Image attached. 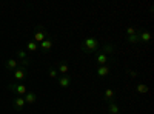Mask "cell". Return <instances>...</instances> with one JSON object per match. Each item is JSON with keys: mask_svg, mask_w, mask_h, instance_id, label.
<instances>
[{"mask_svg": "<svg viewBox=\"0 0 154 114\" xmlns=\"http://www.w3.org/2000/svg\"><path fill=\"white\" fill-rule=\"evenodd\" d=\"M80 49L85 54H93V53H97L100 49V45H99L97 39H94V37H86V39L80 43Z\"/></svg>", "mask_w": 154, "mask_h": 114, "instance_id": "cell-1", "label": "cell"}, {"mask_svg": "<svg viewBox=\"0 0 154 114\" xmlns=\"http://www.w3.org/2000/svg\"><path fill=\"white\" fill-rule=\"evenodd\" d=\"M8 90L11 91V93H14L16 96H25L28 93V86L25 85L23 82H12V83H9L8 85Z\"/></svg>", "mask_w": 154, "mask_h": 114, "instance_id": "cell-2", "label": "cell"}, {"mask_svg": "<svg viewBox=\"0 0 154 114\" xmlns=\"http://www.w3.org/2000/svg\"><path fill=\"white\" fill-rule=\"evenodd\" d=\"M45 39H48V31L43 28V26H38L37 29H35V32H34V42L38 45V43H42Z\"/></svg>", "mask_w": 154, "mask_h": 114, "instance_id": "cell-3", "label": "cell"}, {"mask_svg": "<svg viewBox=\"0 0 154 114\" xmlns=\"http://www.w3.org/2000/svg\"><path fill=\"white\" fill-rule=\"evenodd\" d=\"M16 56H17L19 62H22V66L26 68V66L29 65V57H28V54H26V51H25V49H17Z\"/></svg>", "mask_w": 154, "mask_h": 114, "instance_id": "cell-4", "label": "cell"}, {"mask_svg": "<svg viewBox=\"0 0 154 114\" xmlns=\"http://www.w3.org/2000/svg\"><path fill=\"white\" fill-rule=\"evenodd\" d=\"M12 72H14V79H16L17 82L25 80V79H26V75H28V74H26V68H25V66H19V68H16Z\"/></svg>", "mask_w": 154, "mask_h": 114, "instance_id": "cell-5", "label": "cell"}, {"mask_svg": "<svg viewBox=\"0 0 154 114\" xmlns=\"http://www.w3.org/2000/svg\"><path fill=\"white\" fill-rule=\"evenodd\" d=\"M53 46H54V40L51 39V37H48V39H45L42 43H38V48L42 49L43 53H49L51 49H53Z\"/></svg>", "mask_w": 154, "mask_h": 114, "instance_id": "cell-6", "label": "cell"}, {"mask_svg": "<svg viewBox=\"0 0 154 114\" xmlns=\"http://www.w3.org/2000/svg\"><path fill=\"white\" fill-rule=\"evenodd\" d=\"M96 62L99 66H103V65H109V57L106 54H103L102 51H97L96 53Z\"/></svg>", "mask_w": 154, "mask_h": 114, "instance_id": "cell-7", "label": "cell"}, {"mask_svg": "<svg viewBox=\"0 0 154 114\" xmlns=\"http://www.w3.org/2000/svg\"><path fill=\"white\" fill-rule=\"evenodd\" d=\"M111 72V68H109V65H103V66H97V69H96V75L99 79H105V77H108V74Z\"/></svg>", "mask_w": 154, "mask_h": 114, "instance_id": "cell-8", "label": "cell"}, {"mask_svg": "<svg viewBox=\"0 0 154 114\" xmlns=\"http://www.w3.org/2000/svg\"><path fill=\"white\" fill-rule=\"evenodd\" d=\"M151 40H152V35H151V32H149V31H146V29L139 31V42H140V43L148 45Z\"/></svg>", "mask_w": 154, "mask_h": 114, "instance_id": "cell-9", "label": "cell"}, {"mask_svg": "<svg viewBox=\"0 0 154 114\" xmlns=\"http://www.w3.org/2000/svg\"><path fill=\"white\" fill-rule=\"evenodd\" d=\"M57 82H59V86H62V88H69L72 80H71V75L69 74H65V75H59Z\"/></svg>", "mask_w": 154, "mask_h": 114, "instance_id": "cell-10", "label": "cell"}, {"mask_svg": "<svg viewBox=\"0 0 154 114\" xmlns=\"http://www.w3.org/2000/svg\"><path fill=\"white\" fill-rule=\"evenodd\" d=\"M12 106H14L16 109L22 111L25 106H26V102H25V99L22 96H16L14 99H12Z\"/></svg>", "mask_w": 154, "mask_h": 114, "instance_id": "cell-11", "label": "cell"}, {"mask_svg": "<svg viewBox=\"0 0 154 114\" xmlns=\"http://www.w3.org/2000/svg\"><path fill=\"white\" fill-rule=\"evenodd\" d=\"M99 51H102L103 54H106V56L109 57V56H112V54L116 53V45H114V43H105L103 46L99 49Z\"/></svg>", "mask_w": 154, "mask_h": 114, "instance_id": "cell-12", "label": "cell"}, {"mask_svg": "<svg viewBox=\"0 0 154 114\" xmlns=\"http://www.w3.org/2000/svg\"><path fill=\"white\" fill-rule=\"evenodd\" d=\"M23 99H25V102H26V105H34L37 102V94L34 91H28L23 96Z\"/></svg>", "mask_w": 154, "mask_h": 114, "instance_id": "cell-13", "label": "cell"}, {"mask_svg": "<svg viewBox=\"0 0 154 114\" xmlns=\"http://www.w3.org/2000/svg\"><path fill=\"white\" fill-rule=\"evenodd\" d=\"M106 111H108V114H120V106L116 100H112V102H108V109Z\"/></svg>", "mask_w": 154, "mask_h": 114, "instance_id": "cell-14", "label": "cell"}, {"mask_svg": "<svg viewBox=\"0 0 154 114\" xmlns=\"http://www.w3.org/2000/svg\"><path fill=\"white\" fill-rule=\"evenodd\" d=\"M103 100L108 103V102H112V100H116V91L111 90V88H106L105 93H103Z\"/></svg>", "mask_w": 154, "mask_h": 114, "instance_id": "cell-15", "label": "cell"}, {"mask_svg": "<svg viewBox=\"0 0 154 114\" xmlns=\"http://www.w3.org/2000/svg\"><path fill=\"white\" fill-rule=\"evenodd\" d=\"M56 69H57V72H59L60 75L68 74V72H69V65H68V62H60L59 66H57Z\"/></svg>", "mask_w": 154, "mask_h": 114, "instance_id": "cell-16", "label": "cell"}, {"mask_svg": "<svg viewBox=\"0 0 154 114\" xmlns=\"http://www.w3.org/2000/svg\"><path fill=\"white\" fill-rule=\"evenodd\" d=\"M5 68L8 71H14L16 68H19V60L17 59H9L5 62Z\"/></svg>", "mask_w": 154, "mask_h": 114, "instance_id": "cell-17", "label": "cell"}, {"mask_svg": "<svg viewBox=\"0 0 154 114\" xmlns=\"http://www.w3.org/2000/svg\"><path fill=\"white\" fill-rule=\"evenodd\" d=\"M136 91L139 94H148L149 93V86L145 85V83H139V85H136Z\"/></svg>", "mask_w": 154, "mask_h": 114, "instance_id": "cell-18", "label": "cell"}, {"mask_svg": "<svg viewBox=\"0 0 154 114\" xmlns=\"http://www.w3.org/2000/svg\"><path fill=\"white\" fill-rule=\"evenodd\" d=\"M125 40H126L128 43H131V45H137V43H140V42H139V32L134 34V35H128V37H125Z\"/></svg>", "mask_w": 154, "mask_h": 114, "instance_id": "cell-19", "label": "cell"}, {"mask_svg": "<svg viewBox=\"0 0 154 114\" xmlns=\"http://www.w3.org/2000/svg\"><path fill=\"white\" fill-rule=\"evenodd\" d=\"M26 49H28V51H31V53H34V51H37V49H38V45L34 40H29L26 43Z\"/></svg>", "mask_w": 154, "mask_h": 114, "instance_id": "cell-20", "label": "cell"}, {"mask_svg": "<svg viewBox=\"0 0 154 114\" xmlns=\"http://www.w3.org/2000/svg\"><path fill=\"white\" fill-rule=\"evenodd\" d=\"M48 74H49V77H51V79H57V77H59V72H57L56 68H49Z\"/></svg>", "mask_w": 154, "mask_h": 114, "instance_id": "cell-21", "label": "cell"}, {"mask_svg": "<svg viewBox=\"0 0 154 114\" xmlns=\"http://www.w3.org/2000/svg\"><path fill=\"white\" fill-rule=\"evenodd\" d=\"M126 74H128V77H131V79H137V77H139L137 71H134V69H130V68L126 69Z\"/></svg>", "mask_w": 154, "mask_h": 114, "instance_id": "cell-22", "label": "cell"}, {"mask_svg": "<svg viewBox=\"0 0 154 114\" xmlns=\"http://www.w3.org/2000/svg\"><path fill=\"white\" fill-rule=\"evenodd\" d=\"M137 32H139V31H137L134 26H128V28H126V37H128V35H134V34H137Z\"/></svg>", "mask_w": 154, "mask_h": 114, "instance_id": "cell-23", "label": "cell"}]
</instances>
